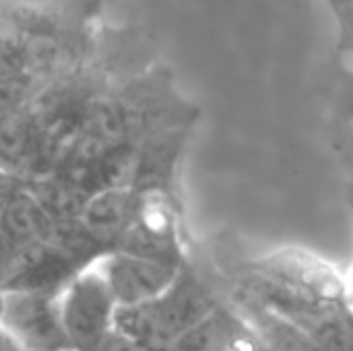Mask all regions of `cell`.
<instances>
[{
    "label": "cell",
    "instance_id": "obj_4",
    "mask_svg": "<svg viewBox=\"0 0 353 351\" xmlns=\"http://www.w3.org/2000/svg\"><path fill=\"white\" fill-rule=\"evenodd\" d=\"M246 269L323 304H350L345 275L325 257L298 246H283L244 263Z\"/></svg>",
    "mask_w": 353,
    "mask_h": 351
},
{
    "label": "cell",
    "instance_id": "obj_24",
    "mask_svg": "<svg viewBox=\"0 0 353 351\" xmlns=\"http://www.w3.org/2000/svg\"><path fill=\"white\" fill-rule=\"evenodd\" d=\"M66 351H72V350H66Z\"/></svg>",
    "mask_w": 353,
    "mask_h": 351
},
{
    "label": "cell",
    "instance_id": "obj_20",
    "mask_svg": "<svg viewBox=\"0 0 353 351\" xmlns=\"http://www.w3.org/2000/svg\"><path fill=\"white\" fill-rule=\"evenodd\" d=\"M0 351H27L17 339H12L4 329H0Z\"/></svg>",
    "mask_w": 353,
    "mask_h": 351
},
{
    "label": "cell",
    "instance_id": "obj_3",
    "mask_svg": "<svg viewBox=\"0 0 353 351\" xmlns=\"http://www.w3.org/2000/svg\"><path fill=\"white\" fill-rule=\"evenodd\" d=\"M60 321L72 351H99L114 331L118 304L99 261L83 269L58 296Z\"/></svg>",
    "mask_w": 353,
    "mask_h": 351
},
{
    "label": "cell",
    "instance_id": "obj_1",
    "mask_svg": "<svg viewBox=\"0 0 353 351\" xmlns=\"http://www.w3.org/2000/svg\"><path fill=\"white\" fill-rule=\"evenodd\" d=\"M105 0H0V85H43L77 66L103 25Z\"/></svg>",
    "mask_w": 353,
    "mask_h": 351
},
{
    "label": "cell",
    "instance_id": "obj_13",
    "mask_svg": "<svg viewBox=\"0 0 353 351\" xmlns=\"http://www.w3.org/2000/svg\"><path fill=\"white\" fill-rule=\"evenodd\" d=\"M242 319L221 300V304L205 321L182 333L172 351H225Z\"/></svg>",
    "mask_w": 353,
    "mask_h": 351
},
{
    "label": "cell",
    "instance_id": "obj_22",
    "mask_svg": "<svg viewBox=\"0 0 353 351\" xmlns=\"http://www.w3.org/2000/svg\"><path fill=\"white\" fill-rule=\"evenodd\" d=\"M347 205H350V211L353 215V180L350 182V188H347Z\"/></svg>",
    "mask_w": 353,
    "mask_h": 351
},
{
    "label": "cell",
    "instance_id": "obj_16",
    "mask_svg": "<svg viewBox=\"0 0 353 351\" xmlns=\"http://www.w3.org/2000/svg\"><path fill=\"white\" fill-rule=\"evenodd\" d=\"M25 184H27V182H25L21 176L12 174V172L0 174V215H2V211L6 209V205L12 201V197H14Z\"/></svg>",
    "mask_w": 353,
    "mask_h": 351
},
{
    "label": "cell",
    "instance_id": "obj_23",
    "mask_svg": "<svg viewBox=\"0 0 353 351\" xmlns=\"http://www.w3.org/2000/svg\"><path fill=\"white\" fill-rule=\"evenodd\" d=\"M4 172H8V170L4 168V163H2V159H0V174H4Z\"/></svg>",
    "mask_w": 353,
    "mask_h": 351
},
{
    "label": "cell",
    "instance_id": "obj_21",
    "mask_svg": "<svg viewBox=\"0 0 353 351\" xmlns=\"http://www.w3.org/2000/svg\"><path fill=\"white\" fill-rule=\"evenodd\" d=\"M345 285H347V300H350V306L353 308V267L350 275L345 277Z\"/></svg>",
    "mask_w": 353,
    "mask_h": 351
},
{
    "label": "cell",
    "instance_id": "obj_10",
    "mask_svg": "<svg viewBox=\"0 0 353 351\" xmlns=\"http://www.w3.org/2000/svg\"><path fill=\"white\" fill-rule=\"evenodd\" d=\"M139 205L141 197L132 188H108L89 197L77 219L105 252H112L132 225Z\"/></svg>",
    "mask_w": 353,
    "mask_h": 351
},
{
    "label": "cell",
    "instance_id": "obj_6",
    "mask_svg": "<svg viewBox=\"0 0 353 351\" xmlns=\"http://www.w3.org/2000/svg\"><path fill=\"white\" fill-rule=\"evenodd\" d=\"M0 329L27 351L70 350L60 321L58 296L0 290Z\"/></svg>",
    "mask_w": 353,
    "mask_h": 351
},
{
    "label": "cell",
    "instance_id": "obj_18",
    "mask_svg": "<svg viewBox=\"0 0 353 351\" xmlns=\"http://www.w3.org/2000/svg\"><path fill=\"white\" fill-rule=\"evenodd\" d=\"M99 351H145V350H141L139 345H134L132 341H128V339H126V337H122L120 333L112 331V333H110V337L105 339V343L101 345V350Z\"/></svg>",
    "mask_w": 353,
    "mask_h": 351
},
{
    "label": "cell",
    "instance_id": "obj_11",
    "mask_svg": "<svg viewBox=\"0 0 353 351\" xmlns=\"http://www.w3.org/2000/svg\"><path fill=\"white\" fill-rule=\"evenodd\" d=\"M223 302L244 321V325L254 333V337L267 351H321L298 327L265 310L238 290L230 288L228 300Z\"/></svg>",
    "mask_w": 353,
    "mask_h": 351
},
{
    "label": "cell",
    "instance_id": "obj_2",
    "mask_svg": "<svg viewBox=\"0 0 353 351\" xmlns=\"http://www.w3.org/2000/svg\"><path fill=\"white\" fill-rule=\"evenodd\" d=\"M228 279L230 288L306 333L321 351H353V308L350 304L310 300L273 283L244 265L236 267Z\"/></svg>",
    "mask_w": 353,
    "mask_h": 351
},
{
    "label": "cell",
    "instance_id": "obj_17",
    "mask_svg": "<svg viewBox=\"0 0 353 351\" xmlns=\"http://www.w3.org/2000/svg\"><path fill=\"white\" fill-rule=\"evenodd\" d=\"M225 351H267L263 345H261V341L254 337V333L244 325V321H242V327L236 331V335L232 337V341H230V345H228V350Z\"/></svg>",
    "mask_w": 353,
    "mask_h": 351
},
{
    "label": "cell",
    "instance_id": "obj_12",
    "mask_svg": "<svg viewBox=\"0 0 353 351\" xmlns=\"http://www.w3.org/2000/svg\"><path fill=\"white\" fill-rule=\"evenodd\" d=\"M54 225V219L39 205L27 184L12 197L0 215V236L14 248L23 250L43 242Z\"/></svg>",
    "mask_w": 353,
    "mask_h": 351
},
{
    "label": "cell",
    "instance_id": "obj_5",
    "mask_svg": "<svg viewBox=\"0 0 353 351\" xmlns=\"http://www.w3.org/2000/svg\"><path fill=\"white\" fill-rule=\"evenodd\" d=\"M116 250L147 261L178 267L186 265L188 257L182 234L180 201L165 197H141L139 213L128 232L118 242Z\"/></svg>",
    "mask_w": 353,
    "mask_h": 351
},
{
    "label": "cell",
    "instance_id": "obj_7",
    "mask_svg": "<svg viewBox=\"0 0 353 351\" xmlns=\"http://www.w3.org/2000/svg\"><path fill=\"white\" fill-rule=\"evenodd\" d=\"M194 126H168L147 134L137 149L130 184L141 197H165L180 201L178 174Z\"/></svg>",
    "mask_w": 353,
    "mask_h": 351
},
{
    "label": "cell",
    "instance_id": "obj_15",
    "mask_svg": "<svg viewBox=\"0 0 353 351\" xmlns=\"http://www.w3.org/2000/svg\"><path fill=\"white\" fill-rule=\"evenodd\" d=\"M339 112L343 120L353 126V70H343L339 89Z\"/></svg>",
    "mask_w": 353,
    "mask_h": 351
},
{
    "label": "cell",
    "instance_id": "obj_8",
    "mask_svg": "<svg viewBox=\"0 0 353 351\" xmlns=\"http://www.w3.org/2000/svg\"><path fill=\"white\" fill-rule=\"evenodd\" d=\"M103 277L118 306H139L159 298L178 277V265L147 261L126 252H108L99 259Z\"/></svg>",
    "mask_w": 353,
    "mask_h": 351
},
{
    "label": "cell",
    "instance_id": "obj_9",
    "mask_svg": "<svg viewBox=\"0 0 353 351\" xmlns=\"http://www.w3.org/2000/svg\"><path fill=\"white\" fill-rule=\"evenodd\" d=\"M219 304L221 298L201 277L190 261L180 269L172 285L159 298L151 300L155 314L176 339L215 312Z\"/></svg>",
    "mask_w": 353,
    "mask_h": 351
},
{
    "label": "cell",
    "instance_id": "obj_19",
    "mask_svg": "<svg viewBox=\"0 0 353 351\" xmlns=\"http://www.w3.org/2000/svg\"><path fill=\"white\" fill-rule=\"evenodd\" d=\"M14 248L0 236V285L4 283L8 271H10V265H12V259H14Z\"/></svg>",
    "mask_w": 353,
    "mask_h": 351
},
{
    "label": "cell",
    "instance_id": "obj_14",
    "mask_svg": "<svg viewBox=\"0 0 353 351\" xmlns=\"http://www.w3.org/2000/svg\"><path fill=\"white\" fill-rule=\"evenodd\" d=\"M339 27L337 52L343 70H353V0H329Z\"/></svg>",
    "mask_w": 353,
    "mask_h": 351
}]
</instances>
